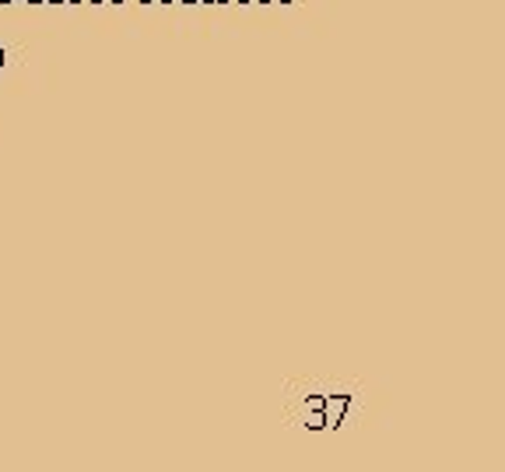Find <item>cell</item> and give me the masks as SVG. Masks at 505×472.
<instances>
[{
  "mask_svg": "<svg viewBox=\"0 0 505 472\" xmlns=\"http://www.w3.org/2000/svg\"><path fill=\"white\" fill-rule=\"evenodd\" d=\"M42 4H78V0H42Z\"/></svg>",
  "mask_w": 505,
  "mask_h": 472,
  "instance_id": "cell-1",
  "label": "cell"
},
{
  "mask_svg": "<svg viewBox=\"0 0 505 472\" xmlns=\"http://www.w3.org/2000/svg\"><path fill=\"white\" fill-rule=\"evenodd\" d=\"M179 4H214V0H179Z\"/></svg>",
  "mask_w": 505,
  "mask_h": 472,
  "instance_id": "cell-2",
  "label": "cell"
},
{
  "mask_svg": "<svg viewBox=\"0 0 505 472\" xmlns=\"http://www.w3.org/2000/svg\"><path fill=\"white\" fill-rule=\"evenodd\" d=\"M4 60H7V53H4V46H0V71H4Z\"/></svg>",
  "mask_w": 505,
  "mask_h": 472,
  "instance_id": "cell-3",
  "label": "cell"
},
{
  "mask_svg": "<svg viewBox=\"0 0 505 472\" xmlns=\"http://www.w3.org/2000/svg\"><path fill=\"white\" fill-rule=\"evenodd\" d=\"M214 4H232V0H214Z\"/></svg>",
  "mask_w": 505,
  "mask_h": 472,
  "instance_id": "cell-4",
  "label": "cell"
},
{
  "mask_svg": "<svg viewBox=\"0 0 505 472\" xmlns=\"http://www.w3.org/2000/svg\"><path fill=\"white\" fill-rule=\"evenodd\" d=\"M252 4H270V0H252Z\"/></svg>",
  "mask_w": 505,
  "mask_h": 472,
  "instance_id": "cell-5",
  "label": "cell"
},
{
  "mask_svg": "<svg viewBox=\"0 0 505 472\" xmlns=\"http://www.w3.org/2000/svg\"><path fill=\"white\" fill-rule=\"evenodd\" d=\"M235 4H252V0H235Z\"/></svg>",
  "mask_w": 505,
  "mask_h": 472,
  "instance_id": "cell-6",
  "label": "cell"
},
{
  "mask_svg": "<svg viewBox=\"0 0 505 472\" xmlns=\"http://www.w3.org/2000/svg\"><path fill=\"white\" fill-rule=\"evenodd\" d=\"M25 4H42V0H25Z\"/></svg>",
  "mask_w": 505,
  "mask_h": 472,
  "instance_id": "cell-7",
  "label": "cell"
},
{
  "mask_svg": "<svg viewBox=\"0 0 505 472\" xmlns=\"http://www.w3.org/2000/svg\"><path fill=\"white\" fill-rule=\"evenodd\" d=\"M113 4H126V0H113Z\"/></svg>",
  "mask_w": 505,
  "mask_h": 472,
  "instance_id": "cell-8",
  "label": "cell"
},
{
  "mask_svg": "<svg viewBox=\"0 0 505 472\" xmlns=\"http://www.w3.org/2000/svg\"><path fill=\"white\" fill-rule=\"evenodd\" d=\"M158 4H172V0H158Z\"/></svg>",
  "mask_w": 505,
  "mask_h": 472,
  "instance_id": "cell-9",
  "label": "cell"
},
{
  "mask_svg": "<svg viewBox=\"0 0 505 472\" xmlns=\"http://www.w3.org/2000/svg\"><path fill=\"white\" fill-rule=\"evenodd\" d=\"M281 4H292V0H281Z\"/></svg>",
  "mask_w": 505,
  "mask_h": 472,
  "instance_id": "cell-10",
  "label": "cell"
},
{
  "mask_svg": "<svg viewBox=\"0 0 505 472\" xmlns=\"http://www.w3.org/2000/svg\"><path fill=\"white\" fill-rule=\"evenodd\" d=\"M95 4H106V0H95Z\"/></svg>",
  "mask_w": 505,
  "mask_h": 472,
  "instance_id": "cell-11",
  "label": "cell"
},
{
  "mask_svg": "<svg viewBox=\"0 0 505 472\" xmlns=\"http://www.w3.org/2000/svg\"><path fill=\"white\" fill-rule=\"evenodd\" d=\"M141 4H151V0H141Z\"/></svg>",
  "mask_w": 505,
  "mask_h": 472,
  "instance_id": "cell-12",
  "label": "cell"
},
{
  "mask_svg": "<svg viewBox=\"0 0 505 472\" xmlns=\"http://www.w3.org/2000/svg\"><path fill=\"white\" fill-rule=\"evenodd\" d=\"M0 4H11V0H0Z\"/></svg>",
  "mask_w": 505,
  "mask_h": 472,
  "instance_id": "cell-13",
  "label": "cell"
},
{
  "mask_svg": "<svg viewBox=\"0 0 505 472\" xmlns=\"http://www.w3.org/2000/svg\"><path fill=\"white\" fill-rule=\"evenodd\" d=\"M88 4H95V0H88Z\"/></svg>",
  "mask_w": 505,
  "mask_h": 472,
  "instance_id": "cell-14",
  "label": "cell"
}]
</instances>
